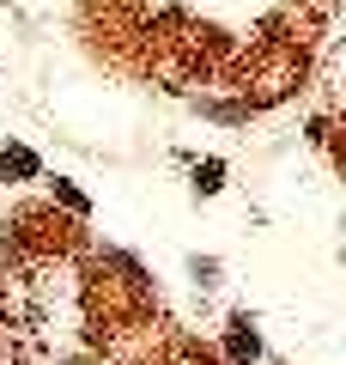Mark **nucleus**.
<instances>
[{"label": "nucleus", "instance_id": "4", "mask_svg": "<svg viewBox=\"0 0 346 365\" xmlns=\"http://www.w3.org/2000/svg\"><path fill=\"white\" fill-rule=\"evenodd\" d=\"M55 195H61V207H73V213H85V207H91V201H85V195H79L73 182H61V177H55Z\"/></svg>", "mask_w": 346, "mask_h": 365}, {"label": "nucleus", "instance_id": "1", "mask_svg": "<svg viewBox=\"0 0 346 365\" xmlns=\"http://www.w3.org/2000/svg\"><path fill=\"white\" fill-rule=\"evenodd\" d=\"M43 170V158L31 153V146H6V153H0V177H13V182H31Z\"/></svg>", "mask_w": 346, "mask_h": 365}, {"label": "nucleus", "instance_id": "3", "mask_svg": "<svg viewBox=\"0 0 346 365\" xmlns=\"http://www.w3.org/2000/svg\"><path fill=\"white\" fill-rule=\"evenodd\" d=\"M219 182H225V165H219V158H206V165L194 170V189H201V195H213Z\"/></svg>", "mask_w": 346, "mask_h": 365}, {"label": "nucleus", "instance_id": "2", "mask_svg": "<svg viewBox=\"0 0 346 365\" xmlns=\"http://www.w3.org/2000/svg\"><path fill=\"white\" fill-rule=\"evenodd\" d=\"M261 353V335H256V323H249V317H231V359L237 365H249Z\"/></svg>", "mask_w": 346, "mask_h": 365}]
</instances>
